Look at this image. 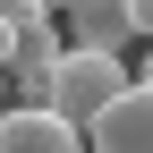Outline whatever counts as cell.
I'll use <instances>...</instances> for the list:
<instances>
[{"label": "cell", "instance_id": "6da1fadb", "mask_svg": "<svg viewBox=\"0 0 153 153\" xmlns=\"http://www.w3.org/2000/svg\"><path fill=\"white\" fill-rule=\"evenodd\" d=\"M128 85H136V76H128V60H119V51H76V43H68L60 60H51L43 111H60L76 136H85V128H94V111H102V102H119Z\"/></svg>", "mask_w": 153, "mask_h": 153}, {"label": "cell", "instance_id": "7a4b0ae2", "mask_svg": "<svg viewBox=\"0 0 153 153\" xmlns=\"http://www.w3.org/2000/svg\"><path fill=\"white\" fill-rule=\"evenodd\" d=\"M60 51H68V43H60V17H26L17 43H9V60H0V85H17V102H43Z\"/></svg>", "mask_w": 153, "mask_h": 153}, {"label": "cell", "instance_id": "3957f363", "mask_svg": "<svg viewBox=\"0 0 153 153\" xmlns=\"http://www.w3.org/2000/svg\"><path fill=\"white\" fill-rule=\"evenodd\" d=\"M85 153H153V85H128L119 102H102V111H94Z\"/></svg>", "mask_w": 153, "mask_h": 153}, {"label": "cell", "instance_id": "277c9868", "mask_svg": "<svg viewBox=\"0 0 153 153\" xmlns=\"http://www.w3.org/2000/svg\"><path fill=\"white\" fill-rule=\"evenodd\" d=\"M0 153H85V136L43 102H0Z\"/></svg>", "mask_w": 153, "mask_h": 153}, {"label": "cell", "instance_id": "5b68a950", "mask_svg": "<svg viewBox=\"0 0 153 153\" xmlns=\"http://www.w3.org/2000/svg\"><path fill=\"white\" fill-rule=\"evenodd\" d=\"M60 43H76V51H119L128 43V0H68L60 9Z\"/></svg>", "mask_w": 153, "mask_h": 153}, {"label": "cell", "instance_id": "8992f818", "mask_svg": "<svg viewBox=\"0 0 153 153\" xmlns=\"http://www.w3.org/2000/svg\"><path fill=\"white\" fill-rule=\"evenodd\" d=\"M128 34H145V43H153V0H128Z\"/></svg>", "mask_w": 153, "mask_h": 153}, {"label": "cell", "instance_id": "52a82bcc", "mask_svg": "<svg viewBox=\"0 0 153 153\" xmlns=\"http://www.w3.org/2000/svg\"><path fill=\"white\" fill-rule=\"evenodd\" d=\"M43 9H51V17H60V9H68V0H43Z\"/></svg>", "mask_w": 153, "mask_h": 153}, {"label": "cell", "instance_id": "ba28073f", "mask_svg": "<svg viewBox=\"0 0 153 153\" xmlns=\"http://www.w3.org/2000/svg\"><path fill=\"white\" fill-rule=\"evenodd\" d=\"M0 94H9V85H0Z\"/></svg>", "mask_w": 153, "mask_h": 153}]
</instances>
